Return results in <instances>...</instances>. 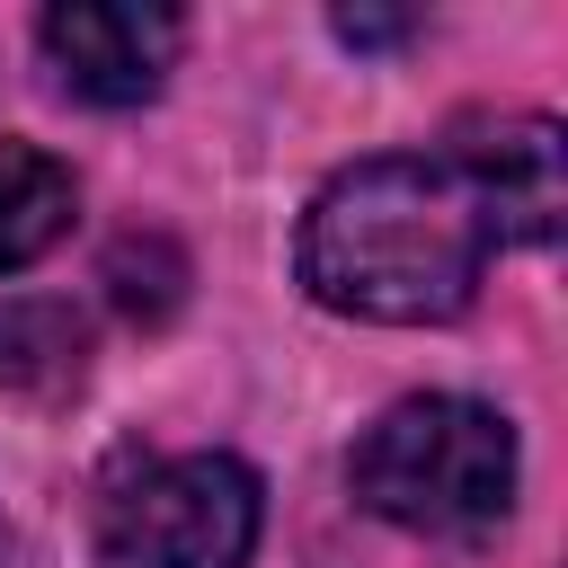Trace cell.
<instances>
[{"label": "cell", "mask_w": 568, "mask_h": 568, "mask_svg": "<svg viewBox=\"0 0 568 568\" xmlns=\"http://www.w3.org/2000/svg\"><path fill=\"white\" fill-rule=\"evenodd\" d=\"M80 213V186L53 151H27V142H0V275L36 266Z\"/></svg>", "instance_id": "cell-6"}, {"label": "cell", "mask_w": 568, "mask_h": 568, "mask_svg": "<svg viewBox=\"0 0 568 568\" xmlns=\"http://www.w3.org/2000/svg\"><path fill=\"white\" fill-rule=\"evenodd\" d=\"M488 275V222L453 160H355L302 213V284L311 302L382 328H426L470 311Z\"/></svg>", "instance_id": "cell-1"}, {"label": "cell", "mask_w": 568, "mask_h": 568, "mask_svg": "<svg viewBox=\"0 0 568 568\" xmlns=\"http://www.w3.org/2000/svg\"><path fill=\"white\" fill-rule=\"evenodd\" d=\"M346 488L426 541H479L506 524L515 506V426L462 390H426L382 408L355 453H346Z\"/></svg>", "instance_id": "cell-2"}, {"label": "cell", "mask_w": 568, "mask_h": 568, "mask_svg": "<svg viewBox=\"0 0 568 568\" xmlns=\"http://www.w3.org/2000/svg\"><path fill=\"white\" fill-rule=\"evenodd\" d=\"M44 53L71 98L89 106H142L169 62H178V9L142 0H53L44 9Z\"/></svg>", "instance_id": "cell-4"}, {"label": "cell", "mask_w": 568, "mask_h": 568, "mask_svg": "<svg viewBox=\"0 0 568 568\" xmlns=\"http://www.w3.org/2000/svg\"><path fill=\"white\" fill-rule=\"evenodd\" d=\"M453 178L470 186L488 240H559V213H568V142L550 115H488L462 133L453 151Z\"/></svg>", "instance_id": "cell-5"}, {"label": "cell", "mask_w": 568, "mask_h": 568, "mask_svg": "<svg viewBox=\"0 0 568 568\" xmlns=\"http://www.w3.org/2000/svg\"><path fill=\"white\" fill-rule=\"evenodd\" d=\"M80 373V320L62 302H0V390H53Z\"/></svg>", "instance_id": "cell-7"}, {"label": "cell", "mask_w": 568, "mask_h": 568, "mask_svg": "<svg viewBox=\"0 0 568 568\" xmlns=\"http://www.w3.org/2000/svg\"><path fill=\"white\" fill-rule=\"evenodd\" d=\"M248 550H257V479L231 453L151 462L106 497L115 568H248Z\"/></svg>", "instance_id": "cell-3"}]
</instances>
